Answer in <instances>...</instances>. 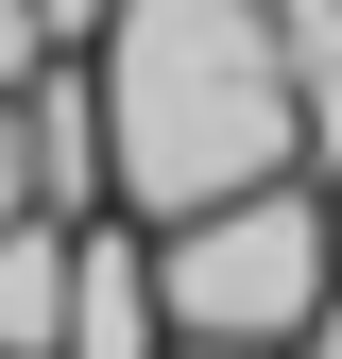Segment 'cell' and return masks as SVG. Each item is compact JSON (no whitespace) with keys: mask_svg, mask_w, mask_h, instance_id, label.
Masks as SVG:
<instances>
[{"mask_svg":"<svg viewBox=\"0 0 342 359\" xmlns=\"http://www.w3.org/2000/svg\"><path fill=\"white\" fill-rule=\"evenodd\" d=\"M103 171L120 222H223L256 189H308V103L274 69L256 0H120L103 34Z\"/></svg>","mask_w":342,"mask_h":359,"instance_id":"1","label":"cell"},{"mask_svg":"<svg viewBox=\"0 0 342 359\" xmlns=\"http://www.w3.org/2000/svg\"><path fill=\"white\" fill-rule=\"evenodd\" d=\"M325 291H342V257H325V189H256V205L171 222V240H154V308H171V342L291 359V342L325 325Z\"/></svg>","mask_w":342,"mask_h":359,"instance_id":"2","label":"cell"},{"mask_svg":"<svg viewBox=\"0 0 342 359\" xmlns=\"http://www.w3.org/2000/svg\"><path fill=\"white\" fill-rule=\"evenodd\" d=\"M69 359H171L154 222H86V240H69Z\"/></svg>","mask_w":342,"mask_h":359,"instance_id":"3","label":"cell"},{"mask_svg":"<svg viewBox=\"0 0 342 359\" xmlns=\"http://www.w3.org/2000/svg\"><path fill=\"white\" fill-rule=\"evenodd\" d=\"M18 120H34V205H52V222H120V171H103V69H52Z\"/></svg>","mask_w":342,"mask_h":359,"instance_id":"4","label":"cell"},{"mask_svg":"<svg viewBox=\"0 0 342 359\" xmlns=\"http://www.w3.org/2000/svg\"><path fill=\"white\" fill-rule=\"evenodd\" d=\"M69 240L86 222H18L0 240V359H69Z\"/></svg>","mask_w":342,"mask_h":359,"instance_id":"5","label":"cell"},{"mask_svg":"<svg viewBox=\"0 0 342 359\" xmlns=\"http://www.w3.org/2000/svg\"><path fill=\"white\" fill-rule=\"evenodd\" d=\"M274 18V69L308 103V171H342V0H256Z\"/></svg>","mask_w":342,"mask_h":359,"instance_id":"6","label":"cell"},{"mask_svg":"<svg viewBox=\"0 0 342 359\" xmlns=\"http://www.w3.org/2000/svg\"><path fill=\"white\" fill-rule=\"evenodd\" d=\"M52 69H69V52H52V18H34V0H0V103H34Z\"/></svg>","mask_w":342,"mask_h":359,"instance_id":"7","label":"cell"},{"mask_svg":"<svg viewBox=\"0 0 342 359\" xmlns=\"http://www.w3.org/2000/svg\"><path fill=\"white\" fill-rule=\"evenodd\" d=\"M18 222H52V205H34V120L0 103V240H18Z\"/></svg>","mask_w":342,"mask_h":359,"instance_id":"8","label":"cell"},{"mask_svg":"<svg viewBox=\"0 0 342 359\" xmlns=\"http://www.w3.org/2000/svg\"><path fill=\"white\" fill-rule=\"evenodd\" d=\"M291 359H342V291H325V325H308V342H291Z\"/></svg>","mask_w":342,"mask_h":359,"instance_id":"9","label":"cell"},{"mask_svg":"<svg viewBox=\"0 0 342 359\" xmlns=\"http://www.w3.org/2000/svg\"><path fill=\"white\" fill-rule=\"evenodd\" d=\"M308 189H325V257H342V171H308Z\"/></svg>","mask_w":342,"mask_h":359,"instance_id":"10","label":"cell"},{"mask_svg":"<svg viewBox=\"0 0 342 359\" xmlns=\"http://www.w3.org/2000/svg\"><path fill=\"white\" fill-rule=\"evenodd\" d=\"M171 359H240V342H171Z\"/></svg>","mask_w":342,"mask_h":359,"instance_id":"11","label":"cell"}]
</instances>
